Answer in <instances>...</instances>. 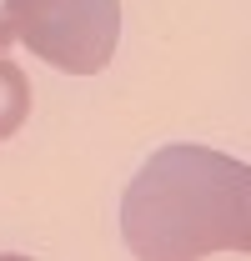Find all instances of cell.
Segmentation results:
<instances>
[{
	"mask_svg": "<svg viewBox=\"0 0 251 261\" xmlns=\"http://www.w3.org/2000/svg\"><path fill=\"white\" fill-rule=\"evenodd\" d=\"M131 256L191 261L251 251V171L206 146H161L121 196Z\"/></svg>",
	"mask_w": 251,
	"mask_h": 261,
	"instance_id": "obj_1",
	"label": "cell"
},
{
	"mask_svg": "<svg viewBox=\"0 0 251 261\" xmlns=\"http://www.w3.org/2000/svg\"><path fill=\"white\" fill-rule=\"evenodd\" d=\"M15 40L56 70L95 75L121 45V0H5Z\"/></svg>",
	"mask_w": 251,
	"mask_h": 261,
	"instance_id": "obj_2",
	"label": "cell"
},
{
	"mask_svg": "<svg viewBox=\"0 0 251 261\" xmlns=\"http://www.w3.org/2000/svg\"><path fill=\"white\" fill-rule=\"evenodd\" d=\"M31 116V75L10 56H0V141H10Z\"/></svg>",
	"mask_w": 251,
	"mask_h": 261,
	"instance_id": "obj_3",
	"label": "cell"
},
{
	"mask_svg": "<svg viewBox=\"0 0 251 261\" xmlns=\"http://www.w3.org/2000/svg\"><path fill=\"white\" fill-rule=\"evenodd\" d=\"M10 45H15V31H10V25H5V15H0V56H5Z\"/></svg>",
	"mask_w": 251,
	"mask_h": 261,
	"instance_id": "obj_4",
	"label": "cell"
}]
</instances>
